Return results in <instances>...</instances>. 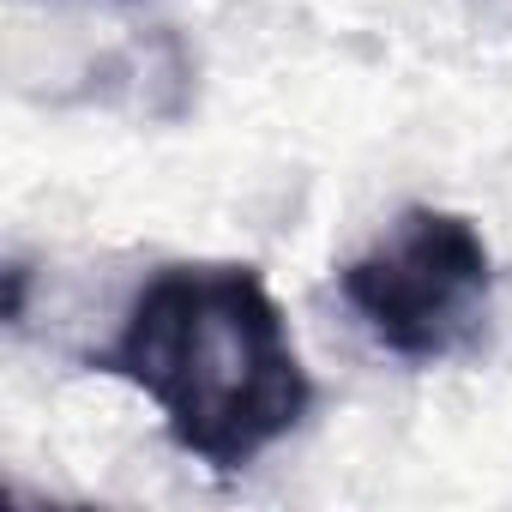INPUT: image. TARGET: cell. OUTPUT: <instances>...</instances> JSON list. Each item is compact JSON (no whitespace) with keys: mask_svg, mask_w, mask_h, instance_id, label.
<instances>
[{"mask_svg":"<svg viewBox=\"0 0 512 512\" xmlns=\"http://www.w3.org/2000/svg\"><path fill=\"white\" fill-rule=\"evenodd\" d=\"M91 368L133 386L163 434L217 476L260 464L314 404L290 320L253 266H163Z\"/></svg>","mask_w":512,"mask_h":512,"instance_id":"1","label":"cell"},{"mask_svg":"<svg viewBox=\"0 0 512 512\" xmlns=\"http://www.w3.org/2000/svg\"><path fill=\"white\" fill-rule=\"evenodd\" d=\"M338 296L398 362H452L476 350L494 308V253L464 211L410 205L338 272Z\"/></svg>","mask_w":512,"mask_h":512,"instance_id":"2","label":"cell"}]
</instances>
